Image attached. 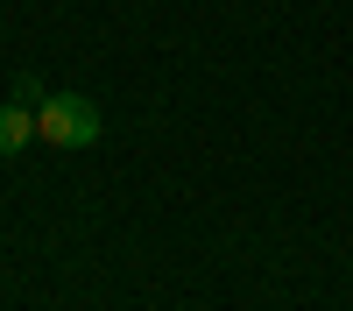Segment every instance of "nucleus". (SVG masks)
I'll return each mask as SVG.
<instances>
[{
    "mask_svg": "<svg viewBox=\"0 0 353 311\" xmlns=\"http://www.w3.org/2000/svg\"><path fill=\"white\" fill-rule=\"evenodd\" d=\"M43 99H50V92H43V78H28V71H21V78H14V106H43Z\"/></svg>",
    "mask_w": 353,
    "mask_h": 311,
    "instance_id": "obj_3",
    "label": "nucleus"
},
{
    "mask_svg": "<svg viewBox=\"0 0 353 311\" xmlns=\"http://www.w3.org/2000/svg\"><path fill=\"white\" fill-rule=\"evenodd\" d=\"M28 134H36V106H0V156L28 149Z\"/></svg>",
    "mask_w": 353,
    "mask_h": 311,
    "instance_id": "obj_2",
    "label": "nucleus"
},
{
    "mask_svg": "<svg viewBox=\"0 0 353 311\" xmlns=\"http://www.w3.org/2000/svg\"><path fill=\"white\" fill-rule=\"evenodd\" d=\"M36 134L50 141V149H92L99 141V106L85 92H50L36 106Z\"/></svg>",
    "mask_w": 353,
    "mask_h": 311,
    "instance_id": "obj_1",
    "label": "nucleus"
}]
</instances>
